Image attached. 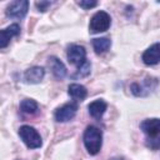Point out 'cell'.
<instances>
[{
  "label": "cell",
  "instance_id": "cell-13",
  "mask_svg": "<svg viewBox=\"0 0 160 160\" xmlns=\"http://www.w3.org/2000/svg\"><path fill=\"white\" fill-rule=\"evenodd\" d=\"M106 108H108V104L104 101V100H94L92 102L89 104L88 109H89V114L95 118V119H100L104 112L106 111Z\"/></svg>",
  "mask_w": 160,
  "mask_h": 160
},
{
  "label": "cell",
  "instance_id": "cell-5",
  "mask_svg": "<svg viewBox=\"0 0 160 160\" xmlns=\"http://www.w3.org/2000/svg\"><path fill=\"white\" fill-rule=\"evenodd\" d=\"M29 10V2L26 0H16L9 4L6 8V16L11 19H22Z\"/></svg>",
  "mask_w": 160,
  "mask_h": 160
},
{
  "label": "cell",
  "instance_id": "cell-11",
  "mask_svg": "<svg viewBox=\"0 0 160 160\" xmlns=\"http://www.w3.org/2000/svg\"><path fill=\"white\" fill-rule=\"evenodd\" d=\"M45 76V70L41 66H32L24 72V80L30 84L40 82Z\"/></svg>",
  "mask_w": 160,
  "mask_h": 160
},
{
  "label": "cell",
  "instance_id": "cell-4",
  "mask_svg": "<svg viewBox=\"0 0 160 160\" xmlns=\"http://www.w3.org/2000/svg\"><path fill=\"white\" fill-rule=\"evenodd\" d=\"M158 85V80L154 78H146L142 82H134L130 86L131 92L135 96H146L149 95Z\"/></svg>",
  "mask_w": 160,
  "mask_h": 160
},
{
  "label": "cell",
  "instance_id": "cell-19",
  "mask_svg": "<svg viewBox=\"0 0 160 160\" xmlns=\"http://www.w3.org/2000/svg\"><path fill=\"white\" fill-rule=\"evenodd\" d=\"M78 5H79L80 8H82V9H86V10H89V9H92V8H95V6L98 5V1L81 0V1H78Z\"/></svg>",
  "mask_w": 160,
  "mask_h": 160
},
{
  "label": "cell",
  "instance_id": "cell-2",
  "mask_svg": "<svg viewBox=\"0 0 160 160\" xmlns=\"http://www.w3.org/2000/svg\"><path fill=\"white\" fill-rule=\"evenodd\" d=\"M19 136L29 149H38L42 145L40 134L30 125H22L19 129Z\"/></svg>",
  "mask_w": 160,
  "mask_h": 160
},
{
  "label": "cell",
  "instance_id": "cell-14",
  "mask_svg": "<svg viewBox=\"0 0 160 160\" xmlns=\"http://www.w3.org/2000/svg\"><path fill=\"white\" fill-rule=\"evenodd\" d=\"M68 94L75 99V100H84L88 95V90L85 89V86L80 85V84H70L68 88Z\"/></svg>",
  "mask_w": 160,
  "mask_h": 160
},
{
  "label": "cell",
  "instance_id": "cell-18",
  "mask_svg": "<svg viewBox=\"0 0 160 160\" xmlns=\"http://www.w3.org/2000/svg\"><path fill=\"white\" fill-rule=\"evenodd\" d=\"M145 145L152 150H159L160 149V134L156 135V136H151V138H148L146 141H145Z\"/></svg>",
  "mask_w": 160,
  "mask_h": 160
},
{
  "label": "cell",
  "instance_id": "cell-10",
  "mask_svg": "<svg viewBox=\"0 0 160 160\" xmlns=\"http://www.w3.org/2000/svg\"><path fill=\"white\" fill-rule=\"evenodd\" d=\"M140 129L142 130L144 134L148 135V138L156 136L160 134V119L158 118L146 119L140 124Z\"/></svg>",
  "mask_w": 160,
  "mask_h": 160
},
{
  "label": "cell",
  "instance_id": "cell-8",
  "mask_svg": "<svg viewBox=\"0 0 160 160\" xmlns=\"http://www.w3.org/2000/svg\"><path fill=\"white\" fill-rule=\"evenodd\" d=\"M142 62L145 65H156L160 62V42L152 44L142 52Z\"/></svg>",
  "mask_w": 160,
  "mask_h": 160
},
{
  "label": "cell",
  "instance_id": "cell-9",
  "mask_svg": "<svg viewBox=\"0 0 160 160\" xmlns=\"http://www.w3.org/2000/svg\"><path fill=\"white\" fill-rule=\"evenodd\" d=\"M19 34H20V26L18 24H11L6 29H2L0 31V48L5 49L10 42V40L14 36H18Z\"/></svg>",
  "mask_w": 160,
  "mask_h": 160
},
{
  "label": "cell",
  "instance_id": "cell-3",
  "mask_svg": "<svg viewBox=\"0 0 160 160\" xmlns=\"http://www.w3.org/2000/svg\"><path fill=\"white\" fill-rule=\"evenodd\" d=\"M111 24V18L106 11H98L92 15V18L90 19V24H89V30L91 34H98V32H102L106 31L109 29Z\"/></svg>",
  "mask_w": 160,
  "mask_h": 160
},
{
  "label": "cell",
  "instance_id": "cell-6",
  "mask_svg": "<svg viewBox=\"0 0 160 160\" xmlns=\"http://www.w3.org/2000/svg\"><path fill=\"white\" fill-rule=\"evenodd\" d=\"M66 56H68L69 62L79 68L86 61V50L81 45H70L68 49Z\"/></svg>",
  "mask_w": 160,
  "mask_h": 160
},
{
  "label": "cell",
  "instance_id": "cell-16",
  "mask_svg": "<svg viewBox=\"0 0 160 160\" xmlns=\"http://www.w3.org/2000/svg\"><path fill=\"white\" fill-rule=\"evenodd\" d=\"M38 102L32 99H24L20 102V110L24 114H35L38 111Z\"/></svg>",
  "mask_w": 160,
  "mask_h": 160
},
{
  "label": "cell",
  "instance_id": "cell-20",
  "mask_svg": "<svg viewBox=\"0 0 160 160\" xmlns=\"http://www.w3.org/2000/svg\"><path fill=\"white\" fill-rule=\"evenodd\" d=\"M50 5H51L50 1H36V2H35V6L39 9V11H42V12L46 11Z\"/></svg>",
  "mask_w": 160,
  "mask_h": 160
},
{
  "label": "cell",
  "instance_id": "cell-17",
  "mask_svg": "<svg viewBox=\"0 0 160 160\" xmlns=\"http://www.w3.org/2000/svg\"><path fill=\"white\" fill-rule=\"evenodd\" d=\"M90 69H91V64H90V61L86 60L81 66L78 68V70H76V72L72 75V78H74V79L85 78V76H88V75L90 74Z\"/></svg>",
  "mask_w": 160,
  "mask_h": 160
},
{
  "label": "cell",
  "instance_id": "cell-1",
  "mask_svg": "<svg viewBox=\"0 0 160 160\" xmlns=\"http://www.w3.org/2000/svg\"><path fill=\"white\" fill-rule=\"evenodd\" d=\"M82 140H84V145L88 152L90 155H96L100 151L101 145H102V132L96 126L90 125L84 131Z\"/></svg>",
  "mask_w": 160,
  "mask_h": 160
},
{
  "label": "cell",
  "instance_id": "cell-12",
  "mask_svg": "<svg viewBox=\"0 0 160 160\" xmlns=\"http://www.w3.org/2000/svg\"><path fill=\"white\" fill-rule=\"evenodd\" d=\"M49 66H50V69L52 71V75L58 80H62L66 76V68L62 64V61L59 60L56 56L49 58Z\"/></svg>",
  "mask_w": 160,
  "mask_h": 160
},
{
  "label": "cell",
  "instance_id": "cell-7",
  "mask_svg": "<svg viewBox=\"0 0 160 160\" xmlns=\"http://www.w3.org/2000/svg\"><path fill=\"white\" fill-rule=\"evenodd\" d=\"M76 111H78V104L76 102L65 104L55 111V120L59 122H66L76 115Z\"/></svg>",
  "mask_w": 160,
  "mask_h": 160
},
{
  "label": "cell",
  "instance_id": "cell-15",
  "mask_svg": "<svg viewBox=\"0 0 160 160\" xmlns=\"http://www.w3.org/2000/svg\"><path fill=\"white\" fill-rule=\"evenodd\" d=\"M110 45H111V41L108 38H96L92 40V48L96 54H102L108 51Z\"/></svg>",
  "mask_w": 160,
  "mask_h": 160
}]
</instances>
